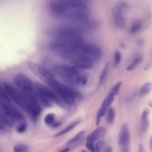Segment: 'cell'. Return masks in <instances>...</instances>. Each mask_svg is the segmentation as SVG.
<instances>
[{
	"mask_svg": "<svg viewBox=\"0 0 152 152\" xmlns=\"http://www.w3.org/2000/svg\"><path fill=\"white\" fill-rule=\"evenodd\" d=\"M149 147L151 152H152V134L151 135L149 139Z\"/></svg>",
	"mask_w": 152,
	"mask_h": 152,
	"instance_id": "8d00e7d4",
	"label": "cell"
},
{
	"mask_svg": "<svg viewBox=\"0 0 152 152\" xmlns=\"http://www.w3.org/2000/svg\"><path fill=\"white\" fill-rule=\"evenodd\" d=\"M27 66L33 74L47 84L55 79L53 74L48 69L39 64L29 61L27 63Z\"/></svg>",
	"mask_w": 152,
	"mask_h": 152,
	"instance_id": "52a82bcc",
	"label": "cell"
},
{
	"mask_svg": "<svg viewBox=\"0 0 152 152\" xmlns=\"http://www.w3.org/2000/svg\"><path fill=\"white\" fill-rule=\"evenodd\" d=\"M80 120H76L75 121H73L72 122L69 124L67 126H66L65 128H64L63 129L61 130L60 131H59L58 132L55 134L53 135V137H61V136H62V135L66 134V133H68L69 131H71V130H72L75 126H77V125L80 123Z\"/></svg>",
	"mask_w": 152,
	"mask_h": 152,
	"instance_id": "ac0fdd59",
	"label": "cell"
},
{
	"mask_svg": "<svg viewBox=\"0 0 152 152\" xmlns=\"http://www.w3.org/2000/svg\"><path fill=\"white\" fill-rule=\"evenodd\" d=\"M121 61V54L119 51H116L114 55V62L115 65H118Z\"/></svg>",
	"mask_w": 152,
	"mask_h": 152,
	"instance_id": "1f68e13d",
	"label": "cell"
},
{
	"mask_svg": "<svg viewBox=\"0 0 152 152\" xmlns=\"http://www.w3.org/2000/svg\"><path fill=\"white\" fill-rule=\"evenodd\" d=\"M96 152H101L102 150L103 149V148L106 145V142L103 140H98L96 144Z\"/></svg>",
	"mask_w": 152,
	"mask_h": 152,
	"instance_id": "83f0119b",
	"label": "cell"
},
{
	"mask_svg": "<svg viewBox=\"0 0 152 152\" xmlns=\"http://www.w3.org/2000/svg\"><path fill=\"white\" fill-rule=\"evenodd\" d=\"M0 96H1V101L5 103H10V102H11L10 97L2 86L1 87V90H0Z\"/></svg>",
	"mask_w": 152,
	"mask_h": 152,
	"instance_id": "d4e9b609",
	"label": "cell"
},
{
	"mask_svg": "<svg viewBox=\"0 0 152 152\" xmlns=\"http://www.w3.org/2000/svg\"><path fill=\"white\" fill-rule=\"evenodd\" d=\"M24 93L28 103V110L27 113L33 119H35L40 114L42 110L37 96L36 94L31 93V92Z\"/></svg>",
	"mask_w": 152,
	"mask_h": 152,
	"instance_id": "30bf717a",
	"label": "cell"
},
{
	"mask_svg": "<svg viewBox=\"0 0 152 152\" xmlns=\"http://www.w3.org/2000/svg\"><path fill=\"white\" fill-rule=\"evenodd\" d=\"M101 152H112V148L111 146L106 144Z\"/></svg>",
	"mask_w": 152,
	"mask_h": 152,
	"instance_id": "e575fe53",
	"label": "cell"
},
{
	"mask_svg": "<svg viewBox=\"0 0 152 152\" xmlns=\"http://www.w3.org/2000/svg\"><path fill=\"white\" fill-rule=\"evenodd\" d=\"M121 86H122V82L121 81H119L118 83H117L112 88V90L110 91H112L113 93H114L116 95H117L119 91H120V89H121Z\"/></svg>",
	"mask_w": 152,
	"mask_h": 152,
	"instance_id": "4dcf8cb0",
	"label": "cell"
},
{
	"mask_svg": "<svg viewBox=\"0 0 152 152\" xmlns=\"http://www.w3.org/2000/svg\"><path fill=\"white\" fill-rule=\"evenodd\" d=\"M62 18L69 24H75L90 20V14L87 10H80L66 12Z\"/></svg>",
	"mask_w": 152,
	"mask_h": 152,
	"instance_id": "9c48e42d",
	"label": "cell"
},
{
	"mask_svg": "<svg viewBox=\"0 0 152 152\" xmlns=\"http://www.w3.org/2000/svg\"><path fill=\"white\" fill-rule=\"evenodd\" d=\"M112 16L113 21L116 27L120 28H122L125 27V20L122 7L121 6L115 7L112 11Z\"/></svg>",
	"mask_w": 152,
	"mask_h": 152,
	"instance_id": "4fadbf2b",
	"label": "cell"
},
{
	"mask_svg": "<svg viewBox=\"0 0 152 152\" xmlns=\"http://www.w3.org/2000/svg\"><path fill=\"white\" fill-rule=\"evenodd\" d=\"M84 131H83L78 132L72 138L68 140L67 141V142L66 143V145L67 146L68 145H72V144L77 142L78 141H79L80 140V139H81V138L83 137V136L84 135Z\"/></svg>",
	"mask_w": 152,
	"mask_h": 152,
	"instance_id": "603a6c76",
	"label": "cell"
},
{
	"mask_svg": "<svg viewBox=\"0 0 152 152\" xmlns=\"http://www.w3.org/2000/svg\"><path fill=\"white\" fill-rule=\"evenodd\" d=\"M142 56H140L137 57V58H135V59L132 61V62L127 66L126 70H127V71H131V70H133V69H135V68L139 65V64L142 62Z\"/></svg>",
	"mask_w": 152,
	"mask_h": 152,
	"instance_id": "7402d4cb",
	"label": "cell"
},
{
	"mask_svg": "<svg viewBox=\"0 0 152 152\" xmlns=\"http://www.w3.org/2000/svg\"><path fill=\"white\" fill-rule=\"evenodd\" d=\"M107 69H108V64L107 63L105 65V66H104V68L102 69V71L101 72V74L100 75V77H99V83H101L103 81L104 78H105V76H106L107 71Z\"/></svg>",
	"mask_w": 152,
	"mask_h": 152,
	"instance_id": "f1b7e54d",
	"label": "cell"
},
{
	"mask_svg": "<svg viewBox=\"0 0 152 152\" xmlns=\"http://www.w3.org/2000/svg\"><path fill=\"white\" fill-rule=\"evenodd\" d=\"M78 68L65 64H57L54 66V72L65 82L75 86H84L87 83L86 74Z\"/></svg>",
	"mask_w": 152,
	"mask_h": 152,
	"instance_id": "6da1fadb",
	"label": "cell"
},
{
	"mask_svg": "<svg viewBox=\"0 0 152 152\" xmlns=\"http://www.w3.org/2000/svg\"><path fill=\"white\" fill-rule=\"evenodd\" d=\"M15 85L24 93H31L34 88L31 80L24 74L18 73L14 78Z\"/></svg>",
	"mask_w": 152,
	"mask_h": 152,
	"instance_id": "8fae6325",
	"label": "cell"
},
{
	"mask_svg": "<svg viewBox=\"0 0 152 152\" xmlns=\"http://www.w3.org/2000/svg\"><path fill=\"white\" fill-rule=\"evenodd\" d=\"M142 27V21L141 20H136L134 21L129 28V32L131 34H135L138 33Z\"/></svg>",
	"mask_w": 152,
	"mask_h": 152,
	"instance_id": "ffe728a7",
	"label": "cell"
},
{
	"mask_svg": "<svg viewBox=\"0 0 152 152\" xmlns=\"http://www.w3.org/2000/svg\"><path fill=\"white\" fill-rule=\"evenodd\" d=\"M148 116H149V110L148 109H144L141 116V131L143 133H145L149 126V119H148Z\"/></svg>",
	"mask_w": 152,
	"mask_h": 152,
	"instance_id": "e0dca14e",
	"label": "cell"
},
{
	"mask_svg": "<svg viewBox=\"0 0 152 152\" xmlns=\"http://www.w3.org/2000/svg\"><path fill=\"white\" fill-rule=\"evenodd\" d=\"M118 142L120 146L129 144L130 143V133L128 126L126 124H123L120 129Z\"/></svg>",
	"mask_w": 152,
	"mask_h": 152,
	"instance_id": "9a60e30c",
	"label": "cell"
},
{
	"mask_svg": "<svg viewBox=\"0 0 152 152\" xmlns=\"http://www.w3.org/2000/svg\"><path fill=\"white\" fill-rule=\"evenodd\" d=\"M81 152H87L86 150H83Z\"/></svg>",
	"mask_w": 152,
	"mask_h": 152,
	"instance_id": "f35d334b",
	"label": "cell"
},
{
	"mask_svg": "<svg viewBox=\"0 0 152 152\" xmlns=\"http://www.w3.org/2000/svg\"><path fill=\"white\" fill-rule=\"evenodd\" d=\"M14 152H28V147L24 144H17L13 148Z\"/></svg>",
	"mask_w": 152,
	"mask_h": 152,
	"instance_id": "484cf974",
	"label": "cell"
},
{
	"mask_svg": "<svg viewBox=\"0 0 152 152\" xmlns=\"http://www.w3.org/2000/svg\"><path fill=\"white\" fill-rule=\"evenodd\" d=\"M77 52L93 61L98 60L102 55V51L100 48L93 44L87 43L84 42H82L80 45Z\"/></svg>",
	"mask_w": 152,
	"mask_h": 152,
	"instance_id": "ba28073f",
	"label": "cell"
},
{
	"mask_svg": "<svg viewBox=\"0 0 152 152\" xmlns=\"http://www.w3.org/2000/svg\"><path fill=\"white\" fill-rule=\"evenodd\" d=\"M48 34L55 40H77L82 39L80 32L69 25L53 27L49 30Z\"/></svg>",
	"mask_w": 152,
	"mask_h": 152,
	"instance_id": "7a4b0ae2",
	"label": "cell"
},
{
	"mask_svg": "<svg viewBox=\"0 0 152 152\" xmlns=\"http://www.w3.org/2000/svg\"><path fill=\"white\" fill-rule=\"evenodd\" d=\"M49 9L53 14L59 17H62L66 13L65 7L59 0L50 2L49 4Z\"/></svg>",
	"mask_w": 152,
	"mask_h": 152,
	"instance_id": "5bb4252c",
	"label": "cell"
},
{
	"mask_svg": "<svg viewBox=\"0 0 152 152\" xmlns=\"http://www.w3.org/2000/svg\"><path fill=\"white\" fill-rule=\"evenodd\" d=\"M55 115L54 113H52L46 115L44 118L45 123L48 125H53L55 122Z\"/></svg>",
	"mask_w": 152,
	"mask_h": 152,
	"instance_id": "cb8c5ba5",
	"label": "cell"
},
{
	"mask_svg": "<svg viewBox=\"0 0 152 152\" xmlns=\"http://www.w3.org/2000/svg\"><path fill=\"white\" fill-rule=\"evenodd\" d=\"M1 127L2 126H12L14 125V121L5 114L2 111L1 112Z\"/></svg>",
	"mask_w": 152,
	"mask_h": 152,
	"instance_id": "d6986e66",
	"label": "cell"
},
{
	"mask_svg": "<svg viewBox=\"0 0 152 152\" xmlns=\"http://www.w3.org/2000/svg\"><path fill=\"white\" fill-rule=\"evenodd\" d=\"M2 86L4 87L10 99H11L20 108L28 112V103L24 93L23 91H20L13 85L8 82H4Z\"/></svg>",
	"mask_w": 152,
	"mask_h": 152,
	"instance_id": "5b68a950",
	"label": "cell"
},
{
	"mask_svg": "<svg viewBox=\"0 0 152 152\" xmlns=\"http://www.w3.org/2000/svg\"><path fill=\"white\" fill-rule=\"evenodd\" d=\"M27 128V125L24 122H22L21 123L17 128V131L18 132L21 133L23 132L24 131H25V130Z\"/></svg>",
	"mask_w": 152,
	"mask_h": 152,
	"instance_id": "d6a6232c",
	"label": "cell"
},
{
	"mask_svg": "<svg viewBox=\"0 0 152 152\" xmlns=\"http://www.w3.org/2000/svg\"><path fill=\"white\" fill-rule=\"evenodd\" d=\"M106 132V129L104 126H99L91 132L87 137V141L94 142L99 140L100 138L103 137Z\"/></svg>",
	"mask_w": 152,
	"mask_h": 152,
	"instance_id": "2e32d148",
	"label": "cell"
},
{
	"mask_svg": "<svg viewBox=\"0 0 152 152\" xmlns=\"http://www.w3.org/2000/svg\"><path fill=\"white\" fill-rule=\"evenodd\" d=\"M152 90V83H146L144 84L140 89L139 94L140 96H145L148 94Z\"/></svg>",
	"mask_w": 152,
	"mask_h": 152,
	"instance_id": "44dd1931",
	"label": "cell"
},
{
	"mask_svg": "<svg viewBox=\"0 0 152 152\" xmlns=\"http://www.w3.org/2000/svg\"><path fill=\"white\" fill-rule=\"evenodd\" d=\"M115 118V112L112 107H110L107 113V121L108 123L112 124Z\"/></svg>",
	"mask_w": 152,
	"mask_h": 152,
	"instance_id": "4316f807",
	"label": "cell"
},
{
	"mask_svg": "<svg viewBox=\"0 0 152 152\" xmlns=\"http://www.w3.org/2000/svg\"><path fill=\"white\" fill-rule=\"evenodd\" d=\"M1 111L10 117L14 121H23L24 119L23 114L16 107L10 104L9 103H5L1 101Z\"/></svg>",
	"mask_w": 152,
	"mask_h": 152,
	"instance_id": "7c38bea8",
	"label": "cell"
},
{
	"mask_svg": "<svg viewBox=\"0 0 152 152\" xmlns=\"http://www.w3.org/2000/svg\"><path fill=\"white\" fill-rule=\"evenodd\" d=\"M58 95L60 99L68 105H72L75 102V93L66 85L56 79L48 84Z\"/></svg>",
	"mask_w": 152,
	"mask_h": 152,
	"instance_id": "277c9868",
	"label": "cell"
},
{
	"mask_svg": "<svg viewBox=\"0 0 152 152\" xmlns=\"http://www.w3.org/2000/svg\"><path fill=\"white\" fill-rule=\"evenodd\" d=\"M137 152H145L144 151V147L142 146V144H140L139 145H138V151Z\"/></svg>",
	"mask_w": 152,
	"mask_h": 152,
	"instance_id": "d590c367",
	"label": "cell"
},
{
	"mask_svg": "<svg viewBox=\"0 0 152 152\" xmlns=\"http://www.w3.org/2000/svg\"><path fill=\"white\" fill-rule=\"evenodd\" d=\"M86 1H87V0H86Z\"/></svg>",
	"mask_w": 152,
	"mask_h": 152,
	"instance_id": "ab89813d",
	"label": "cell"
},
{
	"mask_svg": "<svg viewBox=\"0 0 152 152\" xmlns=\"http://www.w3.org/2000/svg\"><path fill=\"white\" fill-rule=\"evenodd\" d=\"M86 147L90 152H96V145L94 144V142L91 141H87L86 142Z\"/></svg>",
	"mask_w": 152,
	"mask_h": 152,
	"instance_id": "f546056e",
	"label": "cell"
},
{
	"mask_svg": "<svg viewBox=\"0 0 152 152\" xmlns=\"http://www.w3.org/2000/svg\"><path fill=\"white\" fill-rule=\"evenodd\" d=\"M121 152H129V144L121 146Z\"/></svg>",
	"mask_w": 152,
	"mask_h": 152,
	"instance_id": "836d02e7",
	"label": "cell"
},
{
	"mask_svg": "<svg viewBox=\"0 0 152 152\" xmlns=\"http://www.w3.org/2000/svg\"><path fill=\"white\" fill-rule=\"evenodd\" d=\"M64 58L67 60L72 66L78 69H90L93 64V60L77 52H71Z\"/></svg>",
	"mask_w": 152,
	"mask_h": 152,
	"instance_id": "8992f818",
	"label": "cell"
},
{
	"mask_svg": "<svg viewBox=\"0 0 152 152\" xmlns=\"http://www.w3.org/2000/svg\"><path fill=\"white\" fill-rule=\"evenodd\" d=\"M34 87L38 100L39 99L44 104L48 106L50 104V102L56 103H60L59 97L51 88L39 82L34 83Z\"/></svg>",
	"mask_w": 152,
	"mask_h": 152,
	"instance_id": "3957f363",
	"label": "cell"
},
{
	"mask_svg": "<svg viewBox=\"0 0 152 152\" xmlns=\"http://www.w3.org/2000/svg\"><path fill=\"white\" fill-rule=\"evenodd\" d=\"M69 150V147H67V148H65L64 149H62V150H60L59 152H67Z\"/></svg>",
	"mask_w": 152,
	"mask_h": 152,
	"instance_id": "74e56055",
	"label": "cell"
}]
</instances>
